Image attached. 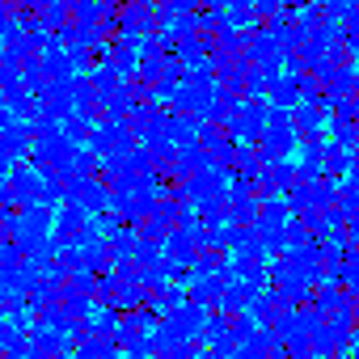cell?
I'll use <instances>...</instances> for the list:
<instances>
[{"instance_id":"1","label":"cell","mask_w":359,"mask_h":359,"mask_svg":"<svg viewBox=\"0 0 359 359\" xmlns=\"http://www.w3.org/2000/svg\"><path fill=\"white\" fill-rule=\"evenodd\" d=\"M0 156L5 165H26L34 156V131H30V118L5 110L0 114Z\"/></svg>"},{"instance_id":"2","label":"cell","mask_w":359,"mask_h":359,"mask_svg":"<svg viewBox=\"0 0 359 359\" xmlns=\"http://www.w3.org/2000/svg\"><path fill=\"white\" fill-rule=\"evenodd\" d=\"M156 26H161V5H152V0H131L118 9V39L127 43H144Z\"/></svg>"},{"instance_id":"3","label":"cell","mask_w":359,"mask_h":359,"mask_svg":"<svg viewBox=\"0 0 359 359\" xmlns=\"http://www.w3.org/2000/svg\"><path fill=\"white\" fill-rule=\"evenodd\" d=\"M89 220H93V216H89L81 203H60V212H55V241H60V245H81Z\"/></svg>"},{"instance_id":"4","label":"cell","mask_w":359,"mask_h":359,"mask_svg":"<svg viewBox=\"0 0 359 359\" xmlns=\"http://www.w3.org/2000/svg\"><path fill=\"white\" fill-rule=\"evenodd\" d=\"M296 144H300V131L296 127H266L262 140H258V152H262L266 165H275V161H287L296 152Z\"/></svg>"},{"instance_id":"5","label":"cell","mask_w":359,"mask_h":359,"mask_svg":"<svg viewBox=\"0 0 359 359\" xmlns=\"http://www.w3.org/2000/svg\"><path fill=\"white\" fill-rule=\"evenodd\" d=\"M224 292H229V279L224 275H199V271H191V304L220 309Z\"/></svg>"},{"instance_id":"6","label":"cell","mask_w":359,"mask_h":359,"mask_svg":"<svg viewBox=\"0 0 359 359\" xmlns=\"http://www.w3.org/2000/svg\"><path fill=\"white\" fill-rule=\"evenodd\" d=\"M199 135H203V118L182 114V110H169V118H165V140H173L177 148H187V144H199Z\"/></svg>"},{"instance_id":"7","label":"cell","mask_w":359,"mask_h":359,"mask_svg":"<svg viewBox=\"0 0 359 359\" xmlns=\"http://www.w3.org/2000/svg\"><path fill=\"white\" fill-rule=\"evenodd\" d=\"M292 123H296L300 140H313V135H321V131L330 127V110L317 106V102H300V106L292 110Z\"/></svg>"},{"instance_id":"8","label":"cell","mask_w":359,"mask_h":359,"mask_svg":"<svg viewBox=\"0 0 359 359\" xmlns=\"http://www.w3.org/2000/svg\"><path fill=\"white\" fill-rule=\"evenodd\" d=\"M271 106H283V110H296L300 102H304V89H300V76H287V72H279L275 76V85H271V97H266Z\"/></svg>"},{"instance_id":"9","label":"cell","mask_w":359,"mask_h":359,"mask_svg":"<svg viewBox=\"0 0 359 359\" xmlns=\"http://www.w3.org/2000/svg\"><path fill=\"white\" fill-rule=\"evenodd\" d=\"M68 359H123V346H118L114 338H93V334H85Z\"/></svg>"},{"instance_id":"10","label":"cell","mask_w":359,"mask_h":359,"mask_svg":"<svg viewBox=\"0 0 359 359\" xmlns=\"http://www.w3.org/2000/svg\"><path fill=\"white\" fill-rule=\"evenodd\" d=\"M224 18H229V26H237V30H254L262 13H258L254 0H233V5L224 9Z\"/></svg>"},{"instance_id":"11","label":"cell","mask_w":359,"mask_h":359,"mask_svg":"<svg viewBox=\"0 0 359 359\" xmlns=\"http://www.w3.org/2000/svg\"><path fill=\"white\" fill-rule=\"evenodd\" d=\"M351 165H355V152H351V148H342L338 140H330V144H325V169H330V177L351 173Z\"/></svg>"},{"instance_id":"12","label":"cell","mask_w":359,"mask_h":359,"mask_svg":"<svg viewBox=\"0 0 359 359\" xmlns=\"http://www.w3.org/2000/svg\"><path fill=\"white\" fill-rule=\"evenodd\" d=\"M97 279L102 275H93V271H76V275H68L64 296H89V300H97Z\"/></svg>"},{"instance_id":"13","label":"cell","mask_w":359,"mask_h":359,"mask_svg":"<svg viewBox=\"0 0 359 359\" xmlns=\"http://www.w3.org/2000/svg\"><path fill=\"white\" fill-rule=\"evenodd\" d=\"M0 241H18V212H0Z\"/></svg>"},{"instance_id":"14","label":"cell","mask_w":359,"mask_h":359,"mask_svg":"<svg viewBox=\"0 0 359 359\" xmlns=\"http://www.w3.org/2000/svg\"><path fill=\"white\" fill-rule=\"evenodd\" d=\"M254 5H258V13H262V18H275L279 9H287V5H296V0H254Z\"/></svg>"},{"instance_id":"15","label":"cell","mask_w":359,"mask_h":359,"mask_svg":"<svg viewBox=\"0 0 359 359\" xmlns=\"http://www.w3.org/2000/svg\"><path fill=\"white\" fill-rule=\"evenodd\" d=\"M233 0H199V9H229Z\"/></svg>"},{"instance_id":"16","label":"cell","mask_w":359,"mask_h":359,"mask_svg":"<svg viewBox=\"0 0 359 359\" xmlns=\"http://www.w3.org/2000/svg\"><path fill=\"white\" fill-rule=\"evenodd\" d=\"M5 359H13V355H5Z\"/></svg>"},{"instance_id":"17","label":"cell","mask_w":359,"mask_h":359,"mask_svg":"<svg viewBox=\"0 0 359 359\" xmlns=\"http://www.w3.org/2000/svg\"><path fill=\"white\" fill-rule=\"evenodd\" d=\"M355 26H359V18H355Z\"/></svg>"}]
</instances>
